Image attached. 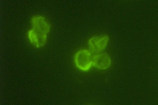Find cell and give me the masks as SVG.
I'll return each mask as SVG.
<instances>
[{
	"mask_svg": "<svg viewBox=\"0 0 158 105\" xmlns=\"http://www.w3.org/2000/svg\"><path fill=\"white\" fill-rule=\"evenodd\" d=\"M109 37L106 34L92 37L88 41L89 50L92 54H98L104 51L108 45Z\"/></svg>",
	"mask_w": 158,
	"mask_h": 105,
	"instance_id": "cell-2",
	"label": "cell"
},
{
	"mask_svg": "<svg viewBox=\"0 0 158 105\" xmlns=\"http://www.w3.org/2000/svg\"><path fill=\"white\" fill-rule=\"evenodd\" d=\"M111 60L107 53H101L93 56V66L97 69L104 70L110 66Z\"/></svg>",
	"mask_w": 158,
	"mask_h": 105,
	"instance_id": "cell-3",
	"label": "cell"
},
{
	"mask_svg": "<svg viewBox=\"0 0 158 105\" xmlns=\"http://www.w3.org/2000/svg\"><path fill=\"white\" fill-rule=\"evenodd\" d=\"M75 64L80 71L87 72L93 66V56L89 50L82 49L76 53L74 56Z\"/></svg>",
	"mask_w": 158,
	"mask_h": 105,
	"instance_id": "cell-1",
	"label": "cell"
},
{
	"mask_svg": "<svg viewBox=\"0 0 158 105\" xmlns=\"http://www.w3.org/2000/svg\"><path fill=\"white\" fill-rule=\"evenodd\" d=\"M28 37L31 44L38 48L44 46L47 41V34L39 33L32 29L28 32Z\"/></svg>",
	"mask_w": 158,
	"mask_h": 105,
	"instance_id": "cell-5",
	"label": "cell"
},
{
	"mask_svg": "<svg viewBox=\"0 0 158 105\" xmlns=\"http://www.w3.org/2000/svg\"><path fill=\"white\" fill-rule=\"evenodd\" d=\"M32 29L39 33L47 34L50 30V25L44 17L35 15L31 20Z\"/></svg>",
	"mask_w": 158,
	"mask_h": 105,
	"instance_id": "cell-4",
	"label": "cell"
}]
</instances>
